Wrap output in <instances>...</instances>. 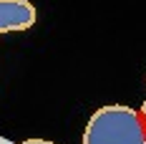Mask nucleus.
<instances>
[{"label": "nucleus", "mask_w": 146, "mask_h": 144, "mask_svg": "<svg viewBox=\"0 0 146 144\" xmlns=\"http://www.w3.org/2000/svg\"><path fill=\"white\" fill-rule=\"evenodd\" d=\"M81 144H146V124L131 106H101L91 114Z\"/></svg>", "instance_id": "nucleus-1"}, {"label": "nucleus", "mask_w": 146, "mask_h": 144, "mask_svg": "<svg viewBox=\"0 0 146 144\" xmlns=\"http://www.w3.org/2000/svg\"><path fill=\"white\" fill-rule=\"evenodd\" d=\"M38 13L28 0H0V33H18L35 25Z\"/></svg>", "instance_id": "nucleus-2"}, {"label": "nucleus", "mask_w": 146, "mask_h": 144, "mask_svg": "<svg viewBox=\"0 0 146 144\" xmlns=\"http://www.w3.org/2000/svg\"><path fill=\"white\" fill-rule=\"evenodd\" d=\"M20 144H56V142H48V139H25Z\"/></svg>", "instance_id": "nucleus-3"}, {"label": "nucleus", "mask_w": 146, "mask_h": 144, "mask_svg": "<svg viewBox=\"0 0 146 144\" xmlns=\"http://www.w3.org/2000/svg\"><path fill=\"white\" fill-rule=\"evenodd\" d=\"M139 114H141V119H144V124H146V101L141 104V109H139Z\"/></svg>", "instance_id": "nucleus-4"}]
</instances>
